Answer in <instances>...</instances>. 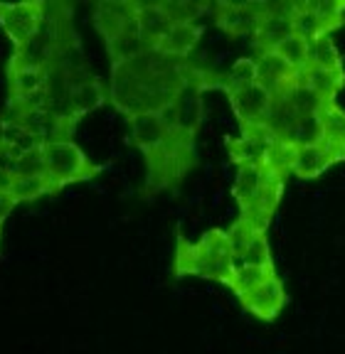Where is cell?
Masks as SVG:
<instances>
[{
    "label": "cell",
    "instance_id": "cell-1",
    "mask_svg": "<svg viewBox=\"0 0 345 354\" xmlns=\"http://www.w3.org/2000/svg\"><path fill=\"white\" fill-rule=\"evenodd\" d=\"M190 66L180 59L148 50L123 64H112V86L109 101L121 113L141 116V113H158L163 106L172 104L183 82L188 79Z\"/></svg>",
    "mask_w": 345,
    "mask_h": 354
},
{
    "label": "cell",
    "instance_id": "cell-2",
    "mask_svg": "<svg viewBox=\"0 0 345 354\" xmlns=\"http://www.w3.org/2000/svg\"><path fill=\"white\" fill-rule=\"evenodd\" d=\"M128 126H131V143L145 155V162H148L145 189L156 192V189L170 187L195 165L193 138L183 133L166 131L156 113L131 116Z\"/></svg>",
    "mask_w": 345,
    "mask_h": 354
},
{
    "label": "cell",
    "instance_id": "cell-3",
    "mask_svg": "<svg viewBox=\"0 0 345 354\" xmlns=\"http://www.w3.org/2000/svg\"><path fill=\"white\" fill-rule=\"evenodd\" d=\"M172 273H175V278L195 276L207 278V281H220L227 286L234 273V254L229 249L227 232L210 229L195 243L185 241L183 234H178Z\"/></svg>",
    "mask_w": 345,
    "mask_h": 354
},
{
    "label": "cell",
    "instance_id": "cell-4",
    "mask_svg": "<svg viewBox=\"0 0 345 354\" xmlns=\"http://www.w3.org/2000/svg\"><path fill=\"white\" fill-rule=\"evenodd\" d=\"M286 172L272 165H242L234 177L232 194L240 205V216L254 224L256 229L267 232L269 221L276 212L281 194H284Z\"/></svg>",
    "mask_w": 345,
    "mask_h": 354
},
{
    "label": "cell",
    "instance_id": "cell-5",
    "mask_svg": "<svg viewBox=\"0 0 345 354\" xmlns=\"http://www.w3.org/2000/svg\"><path fill=\"white\" fill-rule=\"evenodd\" d=\"M45 165H47V180L55 185L57 192L72 183L91 180V177H96L104 170V165H94L74 140H55V143H47Z\"/></svg>",
    "mask_w": 345,
    "mask_h": 354
},
{
    "label": "cell",
    "instance_id": "cell-6",
    "mask_svg": "<svg viewBox=\"0 0 345 354\" xmlns=\"http://www.w3.org/2000/svg\"><path fill=\"white\" fill-rule=\"evenodd\" d=\"M45 3H0V28L6 30L12 47L20 50L35 32L45 17Z\"/></svg>",
    "mask_w": 345,
    "mask_h": 354
},
{
    "label": "cell",
    "instance_id": "cell-7",
    "mask_svg": "<svg viewBox=\"0 0 345 354\" xmlns=\"http://www.w3.org/2000/svg\"><path fill=\"white\" fill-rule=\"evenodd\" d=\"M278 140L264 126L245 128L240 138H227V150L237 165H269Z\"/></svg>",
    "mask_w": 345,
    "mask_h": 354
},
{
    "label": "cell",
    "instance_id": "cell-8",
    "mask_svg": "<svg viewBox=\"0 0 345 354\" xmlns=\"http://www.w3.org/2000/svg\"><path fill=\"white\" fill-rule=\"evenodd\" d=\"M205 86H210V82H205V77L190 69L188 79L183 82L180 91L175 94V109H178V123L180 133L188 138H195L197 128L202 123V91Z\"/></svg>",
    "mask_w": 345,
    "mask_h": 354
},
{
    "label": "cell",
    "instance_id": "cell-9",
    "mask_svg": "<svg viewBox=\"0 0 345 354\" xmlns=\"http://www.w3.org/2000/svg\"><path fill=\"white\" fill-rule=\"evenodd\" d=\"M227 99L232 104V111L240 121L242 131L264 126V118H267L269 109L274 104V94L259 82H254L247 88H240V91H232V94H227Z\"/></svg>",
    "mask_w": 345,
    "mask_h": 354
},
{
    "label": "cell",
    "instance_id": "cell-10",
    "mask_svg": "<svg viewBox=\"0 0 345 354\" xmlns=\"http://www.w3.org/2000/svg\"><path fill=\"white\" fill-rule=\"evenodd\" d=\"M212 10H215V22L220 25V30H224L232 37H245V35L254 37L256 25L269 10V6L267 3H218Z\"/></svg>",
    "mask_w": 345,
    "mask_h": 354
},
{
    "label": "cell",
    "instance_id": "cell-11",
    "mask_svg": "<svg viewBox=\"0 0 345 354\" xmlns=\"http://www.w3.org/2000/svg\"><path fill=\"white\" fill-rule=\"evenodd\" d=\"M240 303L254 317H259L264 322H274L284 313L286 303H289V295H286V288L281 283V278L274 276L267 283H262L259 288H254L251 293L242 295Z\"/></svg>",
    "mask_w": 345,
    "mask_h": 354
},
{
    "label": "cell",
    "instance_id": "cell-12",
    "mask_svg": "<svg viewBox=\"0 0 345 354\" xmlns=\"http://www.w3.org/2000/svg\"><path fill=\"white\" fill-rule=\"evenodd\" d=\"M294 3L291 6H269V10L262 15L254 32V44L259 52L276 50L278 44L294 35Z\"/></svg>",
    "mask_w": 345,
    "mask_h": 354
},
{
    "label": "cell",
    "instance_id": "cell-13",
    "mask_svg": "<svg viewBox=\"0 0 345 354\" xmlns=\"http://www.w3.org/2000/svg\"><path fill=\"white\" fill-rule=\"evenodd\" d=\"M256 82L264 84L274 96H278L301 82V72L294 69L276 50H267L256 57Z\"/></svg>",
    "mask_w": 345,
    "mask_h": 354
},
{
    "label": "cell",
    "instance_id": "cell-14",
    "mask_svg": "<svg viewBox=\"0 0 345 354\" xmlns=\"http://www.w3.org/2000/svg\"><path fill=\"white\" fill-rule=\"evenodd\" d=\"M340 162V158L323 143L313 145H294L291 150V172L301 180H316L326 170Z\"/></svg>",
    "mask_w": 345,
    "mask_h": 354
},
{
    "label": "cell",
    "instance_id": "cell-15",
    "mask_svg": "<svg viewBox=\"0 0 345 354\" xmlns=\"http://www.w3.org/2000/svg\"><path fill=\"white\" fill-rule=\"evenodd\" d=\"M106 47H109V57H112V64H123V62H131L136 57L145 55L150 50V44L143 39L139 28V17L126 22V28L121 32H116L114 37L106 39Z\"/></svg>",
    "mask_w": 345,
    "mask_h": 354
},
{
    "label": "cell",
    "instance_id": "cell-16",
    "mask_svg": "<svg viewBox=\"0 0 345 354\" xmlns=\"http://www.w3.org/2000/svg\"><path fill=\"white\" fill-rule=\"evenodd\" d=\"M139 3H96L94 6V25L104 39L114 37L126 28L128 20H134Z\"/></svg>",
    "mask_w": 345,
    "mask_h": 354
},
{
    "label": "cell",
    "instance_id": "cell-17",
    "mask_svg": "<svg viewBox=\"0 0 345 354\" xmlns=\"http://www.w3.org/2000/svg\"><path fill=\"white\" fill-rule=\"evenodd\" d=\"M136 17H139V28L143 39L150 44V50H156L158 44L163 42V37L170 32L172 20L161 8V3H139Z\"/></svg>",
    "mask_w": 345,
    "mask_h": 354
},
{
    "label": "cell",
    "instance_id": "cell-18",
    "mask_svg": "<svg viewBox=\"0 0 345 354\" xmlns=\"http://www.w3.org/2000/svg\"><path fill=\"white\" fill-rule=\"evenodd\" d=\"M321 143L345 160V109H340L335 101L323 104L321 109Z\"/></svg>",
    "mask_w": 345,
    "mask_h": 354
},
{
    "label": "cell",
    "instance_id": "cell-19",
    "mask_svg": "<svg viewBox=\"0 0 345 354\" xmlns=\"http://www.w3.org/2000/svg\"><path fill=\"white\" fill-rule=\"evenodd\" d=\"M109 99V91L99 79L89 77L84 79L82 84L72 88V96H69V113H72L74 121H82L87 113L99 109L104 101Z\"/></svg>",
    "mask_w": 345,
    "mask_h": 354
},
{
    "label": "cell",
    "instance_id": "cell-20",
    "mask_svg": "<svg viewBox=\"0 0 345 354\" xmlns=\"http://www.w3.org/2000/svg\"><path fill=\"white\" fill-rule=\"evenodd\" d=\"M200 25H172L170 32L163 37V42L156 50L161 55L170 57V59H185L195 52L197 42H200Z\"/></svg>",
    "mask_w": 345,
    "mask_h": 354
},
{
    "label": "cell",
    "instance_id": "cell-21",
    "mask_svg": "<svg viewBox=\"0 0 345 354\" xmlns=\"http://www.w3.org/2000/svg\"><path fill=\"white\" fill-rule=\"evenodd\" d=\"M301 82L306 84L316 96H321L323 101H335L340 88L345 86V69L306 66V69H301Z\"/></svg>",
    "mask_w": 345,
    "mask_h": 354
},
{
    "label": "cell",
    "instance_id": "cell-22",
    "mask_svg": "<svg viewBox=\"0 0 345 354\" xmlns=\"http://www.w3.org/2000/svg\"><path fill=\"white\" fill-rule=\"evenodd\" d=\"M0 145L10 153L12 160H17L20 155L30 153V150L42 148L45 143H42L35 133H30L23 123L10 121V118H3V123H0Z\"/></svg>",
    "mask_w": 345,
    "mask_h": 354
},
{
    "label": "cell",
    "instance_id": "cell-23",
    "mask_svg": "<svg viewBox=\"0 0 345 354\" xmlns=\"http://www.w3.org/2000/svg\"><path fill=\"white\" fill-rule=\"evenodd\" d=\"M50 69L45 66H28V64H8V84L10 96H25L47 86Z\"/></svg>",
    "mask_w": 345,
    "mask_h": 354
},
{
    "label": "cell",
    "instance_id": "cell-24",
    "mask_svg": "<svg viewBox=\"0 0 345 354\" xmlns=\"http://www.w3.org/2000/svg\"><path fill=\"white\" fill-rule=\"evenodd\" d=\"M274 276H276V266H234V273L229 278L227 288L237 298H242V295L251 293L254 288H259Z\"/></svg>",
    "mask_w": 345,
    "mask_h": 354
},
{
    "label": "cell",
    "instance_id": "cell-25",
    "mask_svg": "<svg viewBox=\"0 0 345 354\" xmlns=\"http://www.w3.org/2000/svg\"><path fill=\"white\" fill-rule=\"evenodd\" d=\"M294 35L306 42H313V39L323 37V35H330L328 28L323 25V20L306 6V3H294Z\"/></svg>",
    "mask_w": 345,
    "mask_h": 354
},
{
    "label": "cell",
    "instance_id": "cell-26",
    "mask_svg": "<svg viewBox=\"0 0 345 354\" xmlns=\"http://www.w3.org/2000/svg\"><path fill=\"white\" fill-rule=\"evenodd\" d=\"M47 194H57L55 185L47 177H15V183L10 187V197L15 199V205L20 202H35Z\"/></svg>",
    "mask_w": 345,
    "mask_h": 354
},
{
    "label": "cell",
    "instance_id": "cell-27",
    "mask_svg": "<svg viewBox=\"0 0 345 354\" xmlns=\"http://www.w3.org/2000/svg\"><path fill=\"white\" fill-rule=\"evenodd\" d=\"M308 66H321V69H343L340 62V52L335 47V42L330 39V35L308 42Z\"/></svg>",
    "mask_w": 345,
    "mask_h": 354
},
{
    "label": "cell",
    "instance_id": "cell-28",
    "mask_svg": "<svg viewBox=\"0 0 345 354\" xmlns=\"http://www.w3.org/2000/svg\"><path fill=\"white\" fill-rule=\"evenodd\" d=\"M254 82H256V59H251V57H240V59L229 66V72L224 74L222 88L227 94H232V91L251 86Z\"/></svg>",
    "mask_w": 345,
    "mask_h": 354
},
{
    "label": "cell",
    "instance_id": "cell-29",
    "mask_svg": "<svg viewBox=\"0 0 345 354\" xmlns=\"http://www.w3.org/2000/svg\"><path fill=\"white\" fill-rule=\"evenodd\" d=\"M234 266H274L272 243H269L267 232H259L247 243V249L234 259Z\"/></svg>",
    "mask_w": 345,
    "mask_h": 354
},
{
    "label": "cell",
    "instance_id": "cell-30",
    "mask_svg": "<svg viewBox=\"0 0 345 354\" xmlns=\"http://www.w3.org/2000/svg\"><path fill=\"white\" fill-rule=\"evenodd\" d=\"M321 143V111L318 113H303L291 133L289 145H313Z\"/></svg>",
    "mask_w": 345,
    "mask_h": 354
},
{
    "label": "cell",
    "instance_id": "cell-31",
    "mask_svg": "<svg viewBox=\"0 0 345 354\" xmlns=\"http://www.w3.org/2000/svg\"><path fill=\"white\" fill-rule=\"evenodd\" d=\"M10 172L15 177H47V165H45V145L37 150H30V153L20 155L15 162H12Z\"/></svg>",
    "mask_w": 345,
    "mask_h": 354
},
{
    "label": "cell",
    "instance_id": "cell-32",
    "mask_svg": "<svg viewBox=\"0 0 345 354\" xmlns=\"http://www.w3.org/2000/svg\"><path fill=\"white\" fill-rule=\"evenodd\" d=\"M306 6L321 17L328 32L345 25V0H316V3H306Z\"/></svg>",
    "mask_w": 345,
    "mask_h": 354
},
{
    "label": "cell",
    "instance_id": "cell-33",
    "mask_svg": "<svg viewBox=\"0 0 345 354\" xmlns=\"http://www.w3.org/2000/svg\"><path fill=\"white\" fill-rule=\"evenodd\" d=\"M259 232H262V229H256L247 216H237V219L232 221V227L227 229V241H229V249H232L234 259L247 249V243Z\"/></svg>",
    "mask_w": 345,
    "mask_h": 354
},
{
    "label": "cell",
    "instance_id": "cell-34",
    "mask_svg": "<svg viewBox=\"0 0 345 354\" xmlns=\"http://www.w3.org/2000/svg\"><path fill=\"white\" fill-rule=\"evenodd\" d=\"M161 8L168 12L172 25H195L197 17L207 10V6H200V3H175V0L161 3Z\"/></svg>",
    "mask_w": 345,
    "mask_h": 354
},
{
    "label": "cell",
    "instance_id": "cell-35",
    "mask_svg": "<svg viewBox=\"0 0 345 354\" xmlns=\"http://www.w3.org/2000/svg\"><path fill=\"white\" fill-rule=\"evenodd\" d=\"M276 52L284 57V59L289 62L294 69H299V72L308 66V42H306V39L296 37V35H291L286 42L278 44Z\"/></svg>",
    "mask_w": 345,
    "mask_h": 354
},
{
    "label": "cell",
    "instance_id": "cell-36",
    "mask_svg": "<svg viewBox=\"0 0 345 354\" xmlns=\"http://www.w3.org/2000/svg\"><path fill=\"white\" fill-rule=\"evenodd\" d=\"M12 209H15V199L10 197V192H3L0 194V227H3V221L10 216Z\"/></svg>",
    "mask_w": 345,
    "mask_h": 354
},
{
    "label": "cell",
    "instance_id": "cell-37",
    "mask_svg": "<svg viewBox=\"0 0 345 354\" xmlns=\"http://www.w3.org/2000/svg\"><path fill=\"white\" fill-rule=\"evenodd\" d=\"M12 183H15V175H12L8 167H0V194L3 192H10Z\"/></svg>",
    "mask_w": 345,
    "mask_h": 354
}]
</instances>
